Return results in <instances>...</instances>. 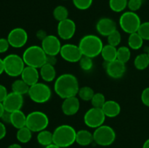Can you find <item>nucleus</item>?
<instances>
[{
    "label": "nucleus",
    "mask_w": 149,
    "mask_h": 148,
    "mask_svg": "<svg viewBox=\"0 0 149 148\" xmlns=\"http://www.w3.org/2000/svg\"><path fill=\"white\" fill-rule=\"evenodd\" d=\"M79 88L78 79L71 73L61 74L54 84V91L63 100L77 96Z\"/></svg>",
    "instance_id": "f257e3e1"
},
{
    "label": "nucleus",
    "mask_w": 149,
    "mask_h": 148,
    "mask_svg": "<svg viewBox=\"0 0 149 148\" xmlns=\"http://www.w3.org/2000/svg\"><path fill=\"white\" fill-rule=\"evenodd\" d=\"M53 143L61 148L71 147L76 142L77 131L73 126L68 124L58 126L52 132Z\"/></svg>",
    "instance_id": "f03ea898"
},
{
    "label": "nucleus",
    "mask_w": 149,
    "mask_h": 148,
    "mask_svg": "<svg viewBox=\"0 0 149 148\" xmlns=\"http://www.w3.org/2000/svg\"><path fill=\"white\" fill-rule=\"evenodd\" d=\"M103 46L100 38L93 34H87L83 36L79 44L82 55L91 58L100 55Z\"/></svg>",
    "instance_id": "7ed1b4c3"
},
{
    "label": "nucleus",
    "mask_w": 149,
    "mask_h": 148,
    "mask_svg": "<svg viewBox=\"0 0 149 148\" xmlns=\"http://www.w3.org/2000/svg\"><path fill=\"white\" fill-rule=\"evenodd\" d=\"M22 57L26 65L39 69L46 63L47 55L41 46L31 45L23 52Z\"/></svg>",
    "instance_id": "20e7f679"
},
{
    "label": "nucleus",
    "mask_w": 149,
    "mask_h": 148,
    "mask_svg": "<svg viewBox=\"0 0 149 148\" xmlns=\"http://www.w3.org/2000/svg\"><path fill=\"white\" fill-rule=\"evenodd\" d=\"M4 73L9 76L17 77L21 75L26 67L22 57L16 54H10L3 59Z\"/></svg>",
    "instance_id": "39448f33"
},
{
    "label": "nucleus",
    "mask_w": 149,
    "mask_h": 148,
    "mask_svg": "<svg viewBox=\"0 0 149 148\" xmlns=\"http://www.w3.org/2000/svg\"><path fill=\"white\" fill-rule=\"evenodd\" d=\"M93 139L97 145L107 147L111 145L116 138L114 129L108 125H102L95 129L93 132Z\"/></svg>",
    "instance_id": "423d86ee"
},
{
    "label": "nucleus",
    "mask_w": 149,
    "mask_h": 148,
    "mask_svg": "<svg viewBox=\"0 0 149 148\" xmlns=\"http://www.w3.org/2000/svg\"><path fill=\"white\" fill-rule=\"evenodd\" d=\"M28 94L31 100L35 103L44 104L50 100L52 91L47 84L38 82L31 86Z\"/></svg>",
    "instance_id": "0eeeda50"
},
{
    "label": "nucleus",
    "mask_w": 149,
    "mask_h": 148,
    "mask_svg": "<svg viewBox=\"0 0 149 148\" xmlns=\"http://www.w3.org/2000/svg\"><path fill=\"white\" fill-rule=\"evenodd\" d=\"M119 26L123 31L127 33H133L138 32L141 25V20L135 12H125L120 16L119 20Z\"/></svg>",
    "instance_id": "6e6552de"
},
{
    "label": "nucleus",
    "mask_w": 149,
    "mask_h": 148,
    "mask_svg": "<svg viewBox=\"0 0 149 148\" xmlns=\"http://www.w3.org/2000/svg\"><path fill=\"white\" fill-rule=\"evenodd\" d=\"M49 118L42 111H33L26 118V126L32 132H39L45 130L49 125Z\"/></svg>",
    "instance_id": "1a4fd4ad"
},
{
    "label": "nucleus",
    "mask_w": 149,
    "mask_h": 148,
    "mask_svg": "<svg viewBox=\"0 0 149 148\" xmlns=\"http://www.w3.org/2000/svg\"><path fill=\"white\" fill-rule=\"evenodd\" d=\"M106 116L101 108L92 107L85 113L84 115V124L91 129H97L104 124Z\"/></svg>",
    "instance_id": "9d476101"
},
{
    "label": "nucleus",
    "mask_w": 149,
    "mask_h": 148,
    "mask_svg": "<svg viewBox=\"0 0 149 148\" xmlns=\"http://www.w3.org/2000/svg\"><path fill=\"white\" fill-rule=\"evenodd\" d=\"M7 39L12 47L21 48L27 43L29 35L24 28L17 27L10 30Z\"/></svg>",
    "instance_id": "9b49d317"
},
{
    "label": "nucleus",
    "mask_w": 149,
    "mask_h": 148,
    "mask_svg": "<svg viewBox=\"0 0 149 148\" xmlns=\"http://www.w3.org/2000/svg\"><path fill=\"white\" fill-rule=\"evenodd\" d=\"M60 55L64 60L68 62H79L83 55L79 45L65 44L61 47Z\"/></svg>",
    "instance_id": "f8f14e48"
},
{
    "label": "nucleus",
    "mask_w": 149,
    "mask_h": 148,
    "mask_svg": "<svg viewBox=\"0 0 149 148\" xmlns=\"http://www.w3.org/2000/svg\"><path fill=\"white\" fill-rule=\"evenodd\" d=\"M42 48L47 55L57 56L61 52V41L55 35H47L42 41Z\"/></svg>",
    "instance_id": "ddd939ff"
},
{
    "label": "nucleus",
    "mask_w": 149,
    "mask_h": 148,
    "mask_svg": "<svg viewBox=\"0 0 149 148\" xmlns=\"http://www.w3.org/2000/svg\"><path fill=\"white\" fill-rule=\"evenodd\" d=\"M77 26L75 22L70 18H67L58 22L57 31L58 36L63 40H69L72 39L76 33Z\"/></svg>",
    "instance_id": "4468645a"
},
{
    "label": "nucleus",
    "mask_w": 149,
    "mask_h": 148,
    "mask_svg": "<svg viewBox=\"0 0 149 148\" xmlns=\"http://www.w3.org/2000/svg\"><path fill=\"white\" fill-rule=\"evenodd\" d=\"M2 103L6 111L13 113L16 110H21L23 105V95L12 91L7 94Z\"/></svg>",
    "instance_id": "2eb2a0df"
},
{
    "label": "nucleus",
    "mask_w": 149,
    "mask_h": 148,
    "mask_svg": "<svg viewBox=\"0 0 149 148\" xmlns=\"http://www.w3.org/2000/svg\"><path fill=\"white\" fill-rule=\"evenodd\" d=\"M106 71L109 77L119 79L123 77L126 72V64L116 59L111 62H106Z\"/></svg>",
    "instance_id": "dca6fc26"
},
{
    "label": "nucleus",
    "mask_w": 149,
    "mask_h": 148,
    "mask_svg": "<svg viewBox=\"0 0 149 148\" xmlns=\"http://www.w3.org/2000/svg\"><path fill=\"white\" fill-rule=\"evenodd\" d=\"M116 30V24L109 17H102L96 23V30L100 35L107 37L112 32Z\"/></svg>",
    "instance_id": "f3484780"
},
{
    "label": "nucleus",
    "mask_w": 149,
    "mask_h": 148,
    "mask_svg": "<svg viewBox=\"0 0 149 148\" xmlns=\"http://www.w3.org/2000/svg\"><path fill=\"white\" fill-rule=\"evenodd\" d=\"M80 108L79 99L75 97L64 99L61 105L62 111L65 115L72 116L77 114Z\"/></svg>",
    "instance_id": "a211bd4d"
},
{
    "label": "nucleus",
    "mask_w": 149,
    "mask_h": 148,
    "mask_svg": "<svg viewBox=\"0 0 149 148\" xmlns=\"http://www.w3.org/2000/svg\"><path fill=\"white\" fill-rule=\"evenodd\" d=\"M20 76L21 79H23L28 85L31 86L39 82L40 73L38 68L26 65Z\"/></svg>",
    "instance_id": "6ab92c4d"
},
{
    "label": "nucleus",
    "mask_w": 149,
    "mask_h": 148,
    "mask_svg": "<svg viewBox=\"0 0 149 148\" xmlns=\"http://www.w3.org/2000/svg\"><path fill=\"white\" fill-rule=\"evenodd\" d=\"M101 109L106 117L111 118L119 115L122 110L119 103L114 100H106Z\"/></svg>",
    "instance_id": "aec40b11"
},
{
    "label": "nucleus",
    "mask_w": 149,
    "mask_h": 148,
    "mask_svg": "<svg viewBox=\"0 0 149 148\" xmlns=\"http://www.w3.org/2000/svg\"><path fill=\"white\" fill-rule=\"evenodd\" d=\"M40 77L46 82H52L56 79V70L54 65L45 63L39 68Z\"/></svg>",
    "instance_id": "412c9836"
},
{
    "label": "nucleus",
    "mask_w": 149,
    "mask_h": 148,
    "mask_svg": "<svg viewBox=\"0 0 149 148\" xmlns=\"http://www.w3.org/2000/svg\"><path fill=\"white\" fill-rule=\"evenodd\" d=\"M94 142L93 139V133H91L90 131L86 129H81V130L77 131V136H76V142L80 146H88L92 142Z\"/></svg>",
    "instance_id": "4be33fe9"
},
{
    "label": "nucleus",
    "mask_w": 149,
    "mask_h": 148,
    "mask_svg": "<svg viewBox=\"0 0 149 148\" xmlns=\"http://www.w3.org/2000/svg\"><path fill=\"white\" fill-rule=\"evenodd\" d=\"M26 118L27 115L21 110H16L11 113V123L15 129H19L26 126Z\"/></svg>",
    "instance_id": "5701e85b"
},
{
    "label": "nucleus",
    "mask_w": 149,
    "mask_h": 148,
    "mask_svg": "<svg viewBox=\"0 0 149 148\" xmlns=\"http://www.w3.org/2000/svg\"><path fill=\"white\" fill-rule=\"evenodd\" d=\"M100 55L106 62H111L117 59V49L108 44L103 46Z\"/></svg>",
    "instance_id": "b1692460"
},
{
    "label": "nucleus",
    "mask_w": 149,
    "mask_h": 148,
    "mask_svg": "<svg viewBox=\"0 0 149 148\" xmlns=\"http://www.w3.org/2000/svg\"><path fill=\"white\" fill-rule=\"evenodd\" d=\"M36 139L39 145L46 147L53 143V134L52 132L48 130H43L38 132Z\"/></svg>",
    "instance_id": "393cba45"
},
{
    "label": "nucleus",
    "mask_w": 149,
    "mask_h": 148,
    "mask_svg": "<svg viewBox=\"0 0 149 148\" xmlns=\"http://www.w3.org/2000/svg\"><path fill=\"white\" fill-rule=\"evenodd\" d=\"M143 39L138 33V32L133 33H130L128 38L127 44L130 49L133 50L140 49L143 45Z\"/></svg>",
    "instance_id": "a878e982"
},
{
    "label": "nucleus",
    "mask_w": 149,
    "mask_h": 148,
    "mask_svg": "<svg viewBox=\"0 0 149 148\" xmlns=\"http://www.w3.org/2000/svg\"><path fill=\"white\" fill-rule=\"evenodd\" d=\"M135 68L138 71H143L149 66V56L147 53H142L137 55L134 59Z\"/></svg>",
    "instance_id": "bb28decb"
},
{
    "label": "nucleus",
    "mask_w": 149,
    "mask_h": 148,
    "mask_svg": "<svg viewBox=\"0 0 149 148\" xmlns=\"http://www.w3.org/2000/svg\"><path fill=\"white\" fill-rule=\"evenodd\" d=\"M30 86L28 85L23 79H17L12 84V91L24 95L29 93Z\"/></svg>",
    "instance_id": "cd10ccee"
},
{
    "label": "nucleus",
    "mask_w": 149,
    "mask_h": 148,
    "mask_svg": "<svg viewBox=\"0 0 149 148\" xmlns=\"http://www.w3.org/2000/svg\"><path fill=\"white\" fill-rule=\"evenodd\" d=\"M16 138H17V141L20 143H28V142H30L32 138V131L27 126H24L21 129H17Z\"/></svg>",
    "instance_id": "c85d7f7f"
},
{
    "label": "nucleus",
    "mask_w": 149,
    "mask_h": 148,
    "mask_svg": "<svg viewBox=\"0 0 149 148\" xmlns=\"http://www.w3.org/2000/svg\"><path fill=\"white\" fill-rule=\"evenodd\" d=\"M109 7L115 12H122L127 7L128 0H109Z\"/></svg>",
    "instance_id": "c756f323"
},
{
    "label": "nucleus",
    "mask_w": 149,
    "mask_h": 148,
    "mask_svg": "<svg viewBox=\"0 0 149 148\" xmlns=\"http://www.w3.org/2000/svg\"><path fill=\"white\" fill-rule=\"evenodd\" d=\"M53 17L57 21L60 22L68 18V10L65 6L58 5L54 9Z\"/></svg>",
    "instance_id": "7c9ffc66"
},
{
    "label": "nucleus",
    "mask_w": 149,
    "mask_h": 148,
    "mask_svg": "<svg viewBox=\"0 0 149 148\" xmlns=\"http://www.w3.org/2000/svg\"><path fill=\"white\" fill-rule=\"evenodd\" d=\"M94 94L95 91L93 88L88 86H84L79 88L77 95L79 96V99H81L83 101H91Z\"/></svg>",
    "instance_id": "2f4dec72"
},
{
    "label": "nucleus",
    "mask_w": 149,
    "mask_h": 148,
    "mask_svg": "<svg viewBox=\"0 0 149 148\" xmlns=\"http://www.w3.org/2000/svg\"><path fill=\"white\" fill-rule=\"evenodd\" d=\"M131 57V51L129 46H122L117 49V59L126 64Z\"/></svg>",
    "instance_id": "473e14b6"
},
{
    "label": "nucleus",
    "mask_w": 149,
    "mask_h": 148,
    "mask_svg": "<svg viewBox=\"0 0 149 148\" xmlns=\"http://www.w3.org/2000/svg\"><path fill=\"white\" fill-rule=\"evenodd\" d=\"M106 101V97H105L104 94L100 92H97L95 93L94 96H93L90 102H91V104L93 107L102 108Z\"/></svg>",
    "instance_id": "72a5a7b5"
},
{
    "label": "nucleus",
    "mask_w": 149,
    "mask_h": 148,
    "mask_svg": "<svg viewBox=\"0 0 149 148\" xmlns=\"http://www.w3.org/2000/svg\"><path fill=\"white\" fill-rule=\"evenodd\" d=\"M108 44L110 45H112L113 46H118L120 44L122 41V35L120 32L116 29L113 32H112L110 35L107 36Z\"/></svg>",
    "instance_id": "f704fd0d"
},
{
    "label": "nucleus",
    "mask_w": 149,
    "mask_h": 148,
    "mask_svg": "<svg viewBox=\"0 0 149 148\" xmlns=\"http://www.w3.org/2000/svg\"><path fill=\"white\" fill-rule=\"evenodd\" d=\"M79 63L80 68L84 71H90L93 68V58L89 57L83 55Z\"/></svg>",
    "instance_id": "c9c22d12"
},
{
    "label": "nucleus",
    "mask_w": 149,
    "mask_h": 148,
    "mask_svg": "<svg viewBox=\"0 0 149 148\" xmlns=\"http://www.w3.org/2000/svg\"><path fill=\"white\" fill-rule=\"evenodd\" d=\"M74 7L80 10H86L92 6L93 0H72Z\"/></svg>",
    "instance_id": "e433bc0d"
},
{
    "label": "nucleus",
    "mask_w": 149,
    "mask_h": 148,
    "mask_svg": "<svg viewBox=\"0 0 149 148\" xmlns=\"http://www.w3.org/2000/svg\"><path fill=\"white\" fill-rule=\"evenodd\" d=\"M138 33L143 39V40L149 41V21L141 23Z\"/></svg>",
    "instance_id": "4c0bfd02"
},
{
    "label": "nucleus",
    "mask_w": 149,
    "mask_h": 148,
    "mask_svg": "<svg viewBox=\"0 0 149 148\" xmlns=\"http://www.w3.org/2000/svg\"><path fill=\"white\" fill-rule=\"evenodd\" d=\"M143 0H128L127 7L130 11L136 12L142 7Z\"/></svg>",
    "instance_id": "58836bf2"
},
{
    "label": "nucleus",
    "mask_w": 149,
    "mask_h": 148,
    "mask_svg": "<svg viewBox=\"0 0 149 148\" xmlns=\"http://www.w3.org/2000/svg\"><path fill=\"white\" fill-rule=\"evenodd\" d=\"M142 103L146 107H149V87H146L143 90L141 96Z\"/></svg>",
    "instance_id": "ea45409f"
},
{
    "label": "nucleus",
    "mask_w": 149,
    "mask_h": 148,
    "mask_svg": "<svg viewBox=\"0 0 149 148\" xmlns=\"http://www.w3.org/2000/svg\"><path fill=\"white\" fill-rule=\"evenodd\" d=\"M10 46V43L7 39L0 38V53H4L7 52Z\"/></svg>",
    "instance_id": "a19ab883"
},
{
    "label": "nucleus",
    "mask_w": 149,
    "mask_h": 148,
    "mask_svg": "<svg viewBox=\"0 0 149 148\" xmlns=\"http://www.w3.org/2000/svg\"><path fill=\"white\" fill-rule=\"evenodd\" d=\"M8 94L7 88L2 84H0V102H3Z\"/></svg>",
    "instance_id": "79ce46f5"
},
{
    "label": "nucleus",
    "mask_w": 149,
    "mask_h": 148,
    "mask_svg": "<svg viewBox=\"0 0 149 148\" xmlns=\"http://www.w3.org/2000/svg\"><path fill=\"white\" fill-rule=\"evenodd\" d=\"M1 119L2 120L3 123H10V122H11V113L5 110L4 113H3L2 116H1Z\"/></svg>",
    "instance_id": "37998d69"
},
{
    "label": "nucleus",
    "mask_w": 149,
    "mask_h": 148,
    "mask_svg": "<svg viewBox=\"0 0 149 148\" xmlns=\"http://www.w3.org/2000/svg\"><path fill=\"white\" fill-rule=\"evenodd\" d=\"M6 134H7V129H6V126H4L3 122L0 121V140L4 139L5 137Z\"/></svg>",
    "instance_id": "c03bdc74"
},
{
    "label": "nucleus",
    "mask_w": 149,
    "mask_h": 148,
    "mask_svg": "<svg viewBox=\"0 0 149 148\" xmlns=\"http://www.w3.org/2000/svg\"><path fill=\"white\" fill-rule=\"evenodd\" d=\"M57 62V58L56 56H52V55H47V59L46 63L50 64V65H54L56 64Z\"/></svg>",
    "instance_id": "a18cd8bd"
},
{
    "label": "nucleus",
    "mask_w": 149,
    "mask_h": 148,
    "mask_svg": "<svg viewBox=\"0 0 149 148\" xmlns=\"http://www.w3.org/2000/svg\"><path fill=\"white\" fill-rule=\"evenodd\" d=\"M47 36V32L44 30H39L36 32V37L38 38V39H39L41 41L43 40Z\"/></svg>",
    "instance_id": "49530a36"
},
{
    "label": "nucleus",
    "mask_w": 149,
    "mask_h": 148,
    "mask_svg": "<svg viewBox=\"0 0 149 148\" xmlns=\"http://www.w3.org/2000/svg\"><path fill=\"white\" fill-rule=\"evenodd\" d=\"M4 72V60L3 59L0 58V75Z\"/></svg>",
    "instance_id": "de8ad7c7"
},
{
    "label": "nucleus",
    "mask_w": 149,
    "mask_h": 148,
    "mask_svg": "<svg viewBox=\"0 0 149 148\" xmlns=\"http://www.w3.org/2000/svg\"><path fill=\"white\" fill-rule=\"evenodd\" d=\"M7 148H23V147H22V146L20 145V144L13 143L12 144V145H9Z\"/></svg>",
    "instance_id": "09e8293b"
},
{
    "label": "nucleus",
    "mask_w": 149,
    "mask_h": 148,
    "mask_svg": "<svg viewBox=\"0 0 149 148\" xmlns=\"http://www.w3.org/2000/svg\"><path fill=\"white\" fill-rule=\"evenodd\" d=\"M5 110H4V105H3V103L2 102H0V119H1V116H2L3 113H4Z\"/></svg>",
    "instance_id": "8fccbe9b"
},
{
    "label": "nucleus",
    "mask_w": 149,
    "mask_h": 148,
    "mask_svg": "<svg viewBox=\"0 0 149 148\" xmlns=\"http://www.w3.org/2000/svg\"><path fill=\"white\" fill-rule=\"evenodd\" d=\"M142 148H149V138L144 142Z\"/></svg>",
    "instance_id": "3c124183"
},
{
    "label": "nucleus",
    "mask_w": 149,
    "mask_h": 148,
    "mask_svg": "<svg viewBox=\"0 0 149 148\" xmlns=\"http://www.w3.org/2000/svg\"><path fill=\"white\" fill-rule=\"evenodd\" d=\"M45 148H61V147H60L59 146H58V145H55V144L52 143L51 144V145H48V146L45 147Z\"/></svg>",
    "instance_id": "603ef678"
},
{
    "label": "nucleus",
    "mask_w": 149,
    "mask_h": 148,
    "mask_svg": "<svg viewBox=\"0 0 149 148\" xmlns=\"http://www.w3.org/2000/svg\"><path fill=\"white\" fill-rule=\"evenodd\" d=\"M147 54H148V56H149V47H148V50H147V52H146Z\"/></svg>",
    "instance_id": "864d4df0"
},
{
    "label": "nucleus",
    "mask_w": 149,
    "mask_h": 148,
    "mask_svg": "<svg viewBox=\"0 0 149 148\" xmlns=\"http://www.w3.org/2000/svg\"><path fill=\"white\" fill-rule=\"evenodd\" d=\"M63 1H66V0H63Z\"/></svg>",
    "instance_id": "5fc2aeb1"
}]
</instances>
